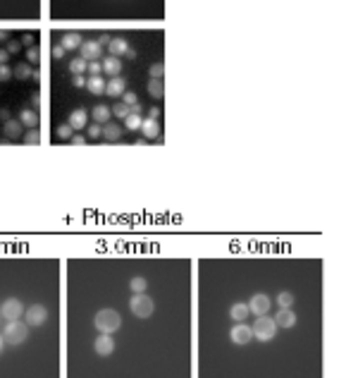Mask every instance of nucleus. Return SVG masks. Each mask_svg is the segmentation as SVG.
<instances>
[{"mask_svg": "<svg viewBox=\"0 0 346 378\" xmlns=\"http://www.w3.org/2000/svg\"><path fill=\"white\" fill-rule=\"evenodd\" d=\"M91 115H93V122L96 125H108L110 122V118H112V113H110V106H105V103H98L96 108L91 110Z\"/></svg>", "mask_w": 346, "mask_h": 378, "instance_id": "16", "label": "nucleus"}, {"mask_svg": "<svg viewBox=\"0 0 346 378\" xmlns=\"http://www.w3.org/2000/svg\"><path fill=\"white\" fill-rule=\"evenodd\" d=\"M93 325H96V330H100V333H115L119 325H122V318H119V313L115 311V309H100V311L96 313V318H93Z\"/></svg>", "mask_w": 346, "mask_h": 378, "instance_id": "2", "label": "nucleus"}, {"mask_svg": "<svg viewBox=\"0 0 346 378\" xmlns=\"http://www.w3.org/2000/svg\"><path fill=\"white\" fill-rule=\"evenodd\" d=\"M249 304H244V302H237L234 304V306H232V309H229V316H232V318H234V321H246V318H249Z\"/></svg>", "mask_w": 346, "mask_h": 378, "instance_id": "22", "label": "nucleus"}, {"mask_svg": "<svg viewBox=\"0 0 346 378\" xmlns=\"http://www.w3.org/2000/svg\"><path fill=\"white\" fill-rule=\"evenodd\" d=\"M277 304H280V309H292L294 294L292 292H280V294H277Z\"/></svg>", "mask_w": 346, "mask_h": 378, "instance_id": "31", "label": "nucleus"}, {"mask_svg": "<svg viewBox=\"0 0 346 378\" xmlns=\"http://www.w3.org/2000/svg\"><path fill=\"white\" fill-rule=\"evenodd\" d=\"M122 134H124V130L119 127L117 122H108V125H103V139L110 141V144L119 141L122 139Z\"/></svg>", "mask_w": 346, "mask_h": 378, "instance_id": "17", "label": "nucleus"}, {"mask_svg": "<svg viewBox=\"0 0 346 378\" xmlns=\"http://www.w3.org/2000/svg\"><path fill=\"white\" fill-rule=\"evenodd\" d=\"M72 84H74V87H86V77H84V75H74V77H72Z\"/></svg>", "mask_w": 346, "mask_h": 378, "instance_id": "43", "label": "nucleus"}, {"mask_svg": "<svg viewBox=\"0 0 346 378\" xmlns=\"http://www.w3.org/2000/svg\"><path fill=\"white\" fill-rule=\"evenodd\" d=\"M67 125L72 127L74 132L79 130H86V125H88V113L84 108H76L69 113V120H67Z\"/></svg>", "mask_w": 346, "mask_h": 378, "instance_id": "11", "label": "nucleus"}, {"mask_svg": "<svg viewBox=\"0 0 346 378\" xmlns=\"http://www.w3.org/2000/svg\"><path fill=\"white\" fill-rule=\"evenodd\" d=\"M24 144H29V146H36L38 141H41V134H38V130H29L26 134H24Z\"/></svg>", "mask_w": 346, "mask_h": 378, "instance_id": "32", "label": "nucleus"}, {"mask_svg": "<svg viewBox=\"0 0 346 378\" xmlns=\"http://www.w3.org/2000/svg\"><path fill=\"white\" fill-rule=\"evenodd\" d=\"M270 306H272V302L268 294H253L249 302V311L256 313V316H263V313L270 311Z\"/></svg>", "mask_w": 346, "mask_h": 378, "instance_id": "8", "label": "nucleus"}, {"mask_svg": "<svg viewBox=\"0 0 346 378\" xmlns=\"http://www.w3.org/2000/svg\"><path fill=\"white\" fill-rule=\"evenodd\" d=\"M19 122H22L24 127H29V130H36L38 127V113L33 108H26L19 113Z\"/></svg>", "mask_w": 346, "mask_h": 378, "instance_id": "20", "label": "nucleus"}, {"mask_svg": "<svg viewBox=\"0 0 346 378\" xmlns=\"http://www.w3.org/2000/svg\"><path fill=\"white\" fill-rule=\"evenodd\" d=\"M50 55H53L55 60H60V58L65 55V48H62V46H53V48H50Z\"/></svg>", "mask_w": 346, "mask_h": 378, "instance_id": "41", "label": "nucleus"}, {"mask_svg": "<svg viewBox=\"0 0 346 378\" xmlns=\"http://www.w3.org/2000/svg\"><path fill=\"white\" fill-rule=\"evenodd\" d=\"M26 63L29 65H38V48H26Z\"/></svg>", "mask_w": 346, "mask_h": 378, "instance_id": "34", "label": "nucleus"}, {"mask_svg": "<svg viewBox=\"0 0 346 378\" xmlns=\"http://www.w3.org/2000/svg\"><path fill=\"white\" fill-rule=\"evenodd\" d=\"M10 36L12 34L7 32V29H0V44H7V41H10Z\"/></svg>", "mask_w": 346, "mask_h": 378, "instance_id": "45", "label": "nucleus"}, {"mask_svg": "<svg viewBox=\"0 0 346 378\" xmlns=\"http://www.w3.org/2000/svg\"><path fill=\"white\" fill-rule=\"evenodd\" d=\"M12 77H17V79H29V77H33V70L29 63H19V65L12 70Z\"/></svg>", "mask_w": 346, "mask_h": 378, "instance_id": "25", "label": "nucleus"}, {"mask_svg": "<svg viewBox=\"0 0 346 378\" xmlns=\"http://www.w3.org/2000/svg\"><path fill=\"white\" fill-rule=\"evenodd\" d=\"M38 103H41V98H38V96H36V94H33V96H31V106H38Z\"/></svg>", "mask_w": 346, "mask_h": 378, "instance_id": "50", "label": "nucleus"}, {"mask_svg": "<svg viewBox=\"0 0 346 378\" xmlns=\"http://www.w3.org/2000/svg\"><path fill=\"white\" fill-rule=\"evenodd\" d=\"M69 72H72V75H86L88 63L86 60H81V58H74V60L69 63Z\"/></svg>", "mask_w": 346, "mask_h": 378, "instance_id": "27", "label": "nucleus"}, {"mask_svg": "<svg viewBox=\"0 0 346 378\" xmlns=\"http://www.w3.org/2000/svg\"><path fill=\"white\" fill-rule=\"evenodd\" d=\"M26 335H29V325H26V321H19V318L10 321V323L5 325V330H2L5 345H12V347L22 345L24 340H26Z\"/></svg>", "mask_w": 346, "mask_h": 378, "instance_id": "1", "label": "nucleus"}, {"mask_svg": "<svg viewBox=\"0 0 346 378\" xmlns=\"http://www.w3.org/2000/svg\"><path fill=\"white\" fill-rule=\"evenodd\" d=\"M162 75H165V63H155L151 67V79H162Z\"/></svg>", "mask_w": 346, "mask_h": 378, "instance_id": "33", "label": "nucleus"}, {"mask_svg": "<svg viewBox=\"0 0 346 378\" xmlns=\"http://www.w3.org/2000/svg\"><path fill=\"white\" fill-rule=\"evenodd\" d=\"M129 287H131V294H141V292H146V290H148V282H146V278H141V275H136V278H131Z\"/></svg>", "mask_w": 346, "mask_h": 378, "instance_id": "28", "label": "nucleus"}, {"mask_svg": "<svg viewBox=\"0 0 346 378\" xmlns=\"http://www.w3.org/2000/svg\"><path fill=\"white\" fill-rule=\"evenodd\" d=\"M93 349H96V354L108 356L115 352V340L110 337V333H100L96 337V342H93Z\"/></svg>", "mask_w": 346, "mask_h": 378, "instance_id": "10", "label": "nucleus"}, {"mask_svg": "<svg viewBox=\"0 0 346 378\" xmlns=\"http://www.w3.org/2000/svg\"><path fill=\"white\" fill-rule=\"evenodd\" d=\"M141 122H143V118H141L139 113H129L127 118H124V127L129 132H139L141 130Z\"/></svg>", "mask_w": 346, "mask_h": 378, "instance_id": "24", "label": "nucleus"}, {"mask_svg": "<svg viewBox=\"0 0 346 378\" xmlns=\"http://www.w3.org/2000/svg\"><path fill=\"white\" fill-rule=\"evenodd\" d=\"M129 309H131L134 316L148 318V316H153V311H155V304H153V299L146 294V292H141V294H134V297H131Z\"/></svg>", "mask_w": 346, "mask_h": 378, "instance_id": "3", "label": "nucleus"}, {"mask_svg": "<svg viewBox=\"0 0 346 378\" xmlns=\"http://www.w3.org/2000/svg\"><path fill=\"white\" fill-rule=\"evenodd\" d=\"M98 139H103V127L100 125H86V141H98Z\"/></svg>", "mask_w": 346, "mask_h": 378, "instance_id": "29", "label": "nucleus"}, {"mask_svg": "<svg viewBox=\"0 0 346 378\" xmlns=\"http://www.w3.org/2000/svg\"><path fill=\"white\" fill-rule=\"evenodd\" d=\"M24 321H26V325H43L45 321H48V309H45L43 304H31L29 309H24Z\"/></svg>", "mask_w": 346, "mask_h": 378, "instance_id": "5", "label": "nucleus"}, {"mask_svg": "<svg viewBox=\"0 0 346 378\" xmlns=\"http://www.w3.org/2000/svg\"><path fill=\"white\" fill-rule=\"evenodd\" d=\"M12 77V70L7 65H0V82H7Z\"/></svg>", "mask_w": 346, "mask_h": 378, "instance_id": "39", "label": "nucleus"}, {"mask_svg": "<svg viewBox=\"0 0 346 378\" xmlns=\"http://www.w3.org/2000/svg\"><path fill=\"white\" fill-rule=\"evenodd\" d=\"M72 127H69V125H62V127H57V137H60V139H65V141H69L72 139Z\"/></svg>", "mask_w": 346, "mask_h": 378, "instance_id": "35", "label": "nucleus"}, {"mask_svg": "<svg viewBox=\"0 0 346 378\" xmlns=\"http://www.w3.org/2000/svg\"><path fill=\"white\" fill-rule=\"evenodd\" d=\"M19 46H24V48H33V34H24Z\"/></svg>", "mask_w": 346, "mask_h": 378, "instance_id": "38", "label": "nucleus"}, {"mask_svg": "<svg viewBox=\"0 0 346 378\" xmlns=\"http://www.w3.org/2000/svg\"><path fill=\"white\" fill-rule=\"evenodd\" d=\"M110 41H112V36H110V34H100V39H98L96 44L103 48V46H110Z\"/></svg>", "mask_w": 346, "mask_h": 378, "instance_id": "44", "label": "nucleus"}, {"mask_svg": "<svg viewBox=\"0 0 346 378\" xmlns=\"http://www.w3.org/2000/svg\"><path fill=\"white\" fill-rule=\"evenodd\" d=\"M2 132H5V137H7L10 141H17L19 139V134H22V122H19V120H7L5 127H2Z\"/></svg>", "mask_w": 346, "mask_h": 378, "instance_id": "19", "label": "nucleus"}, {"mask_svg": "<svg viewBox=\"0 0 346 378\" xmlns=\"http://www.w3.org/2000/svg\"><path fill=\"white\" fill-rule=\"evenodd\" d=\"M81 44H84V39H81V34L76 32H67L65 36H62V48L65 51H76V48H81Z\"/></svg>", "mask_w": 346, "mask_h": 378, "instance_id": "18", "label": "nucleus"}, {"mask_svg": "<svg viewBox=\"0 0 346 378\" xmlns=\"http://www.w3.org/2000/svg\"><path fill=\"white\" fill-rule=\"evenodd\" d=\"M105 79L103 77H86V89L91 91V94H96V96H103L105 94Z\"/></svg>", "mask_w": 346, "mask_h": 378, "instance_id": "21", "label": "nucleus"}, {"mask_svg": "<svg viewBox=\"0 0 346 378\" xmlns=\"http://www.w3.org/2000/svg\"><path fill=\"white\" fill-rule=\"evenodd\" d=\"M124 58H129V60H134V58H136V51H131V48H129V51H127V55H124Z\"/></svg>", "mask_w": 346, "mask_h": 378, "instance_id": "49", "label": "nucleus"}, {"mask_svg": "<svg viewBox=\"0 0 346 378\" xmlns=\"http://www.w3.org/2000/svg\"><path fill=\"white\" fill-rule=\"evenodd\" d=\"M272 321L277 323V328H294L296 325V313L292 309H280V311L275 313Z\"/></svg>", "mask_w": 346, "mask_h": 378, "instance_id": "14", "label": "nucleus"}, {"mask_svg": "<svg viewBox=\"0 0 346 378\" xmlns=\"http://www.w3.org/2000/svg\"><path fill=\"white\" fill-rule=\"evenodd\" d=\"M0 313H2V318H5V321L22 318V316H24V304L19 302L17 297H10V299H5V302H2V306H0Z\"/></svg>", "mask_w": 346, "mask_h": 378, "instance_id": "6", "label": "nucleus"}, {"mask_svg": "<svg viewBox=\"0 0 346 378\" xmlns=\"http://www.w3.org/2000/svg\"><path fill=\"white\" fill-rule=\"evenodd\" d=\"M7 60H10V53L0 48V65H7Z\"/></svg>", "mask_w": 346, "mask_h": 378, "instance_id": "46", "label": "nucleus"}, {"mask_svg": "<svg viewBox=\"0 0 346 378\" xmlns=\"http://www.w3.org/2000/svg\"><path fill=\"white\" fill-rule=\"evenodd\" d=\"M100 72H103V65L100 63H88V77H100Z\"/></svg>", "mask_w": 346, "mask_h": 378, "instance_id": "37", "label": "nucleus"}, {"mask_svg": "<svg viewBox=\"0 0 346 378\" xmlns=\"http://www.w3.org/2000/svg\"><path fill=\"white\" fill-rule=\"evenodd\" d=\"M251 340H253V328H249L244 321H239V323L232 328V342H237V345H249Z\"/></svg>", "mask_w": 346, "mask_h": 378, "instance_id": "7", "label": "nucleus"}, {"mask_svg": "<svg viewBox=\"0 0 346 378\" xmlns=\"http://www.w3.org/2000/svg\"><path fill=\"white\" fill-rule=\"evenodd\" d=\"M148 94H151L153 98L165 96V84H162V79H151V82H148Z\"/></svg>", "mask_w": 346, "mask_h": 378, "instance_id": "26", "label": "nucleus"}, {"mask_svg": "<svg viewBox=\"0 0 346 378\" xmlns=\"http://www.w3.org/2000/svg\"><path fill=\"white\" fill-rule=\"evenodd\" d=\"M127 51H129V44L124 41V39H112L110 41V55H115V58H119V55H127Z\"/></svg>", "mask_w": 346, "mask_h": 378, "instance_id": "23", "label": "nucleus"}, {"mask_svg": "<svg viewBox=\"0 0 346 378\" xmlns=\"http://www.w3.org/2000/svg\"><path fill=\"white\" fill-rule=\"evenodd\" d=\"M0 318H2V313H0Z\"/></svg>", "mask_w": 346, "mask_h": 378, "instance_id": "52", "label": "nucleus"}, {"mask_svg": "<svg viewBox=\"0 0 346 378\" xmlns=\"http://www.w3.org/2000/svg\"><path fill=\"white\" fill-rule=\"evenodd\" d=\"M124 91H127V82H124L122 77H112V79H108V84H105V94H103V96L117 98V96H122Z\"/></svg>", "mask_w": 346, "mask_h": 378, "instance_id": "12", "label": "nucleus"}, {"mask_svg": "<svg viewBox=\"0 0 346 378\" xmlns=\"http://www.w3.org/2000/svg\"><path fill=\"white\" fill-rule=\"evenodd\" d=\"M110 113H112V115H115L117 120H124L127 115H129V106H124V103L119 101V103H115V106L110 108Z\"/></svg>", "mask_w": 346, "mask_h": 378, "instance_id": "30", "label": "nucleus"}, {"mask_svg": "<svg viewBox=\"0 0 346 378\" xmlns=\"http://www.w3.org/2000/svg\"><path fill=\"white\" fill-rule=\"evenodd\" d=\"M2 349H5V337L0 335V354H2Z\"/></svg>", "mask_w": 346, "mask_h": 378, "instance_id": "51", "label": "nucleus"}, {"mask_svg": "<svg viewBox=\"0 0 346 378\" xmlns=\"http://www.w3.org/2000/svg\"><path fill=\"white\" fill-rule=\"evenodd\" d=\"M10 55H14V53H19V41H7V48H5Z\"/></svg>", "mask_w": 346, "mask_h": 378, "instance_id": "42", "label": "nucleus"}, {"mask_svg": "<svg viewBox=\"0 0 346 378\" xmlns=\"http://www.w3.org/2000/svg\"><path fill=\"white\" fill-rule=\"evenodd\" d=\"M0 120H2V122H7V120H10V110H7V108H0Z\"/></svg>", "mask_w": 346, "mask_h": 378, "instance_id": "47", "label": "nucleus"}, {"mask_svg": "<svg viewBox=\"0 0 346 378\" xmlns=\"http://www.w3.org/2000/svg\"><path fill=\"white\" fill-rule=\"evenodd\" d=\"M69 144H72V146H84V144H86V137H81V134H72Z\"/></svg>", "mask_w": 346, "mask_h": 378, "instance_id": "40", "label": "nucleus"}, {"mask_svg": "<svg viewBox=\"0 0 346 378\" xmlns=\"http://www.w3.org/2000/svg\"><path fill=\"white\" fill-rule=\"evenodd\" d=\"M251 328H253V337H258V340H272L275 333H277V323L272 321L268 313L258 316V318H256V323L251 325Z\"/></svg>", "mask_w": 346, "mask_h": 378, "instance_id": "4", "label": "nucleus"}, {"mask_svg": "<svg viewBox=\"0 0 346 378\" xmlns=\"http://www.w3.org/2000/svg\"><path fill=\"white\" fill-rule=\"evenodd\" d=\"M100 65H103V75L117 77L119 72H122V60H119V58H115V55H105Z\"/></svg>", "mask_w": 346, "mask_h": 378, "instance_id": "15", "label": "nucleus"}, {"mask_svg": "<svg viewBox=\"0 0 346 378\" xmlns=\"http://www.w3.org/2000/svg\"><path fill=\"white\" fill-rule=\"evenodd\" d=\"M122 103H124V106H136V103H139V101H136V94H129V91H124V94H122Z\"/></svg>", "mask_w": 346, "mask_h": 378, "instance_id": "36", "label": "nucleus"}, {"mask_svg": "<svg viewBox=\"0 0 346 378\" xmlns=\"http://www.w3.org/2000/svg\"><path fill=\"white\" fill-rule=\"evenodd\" d=\"M139 132H143V139H146V141L160 139V125H158V120L146 118L143 122H141V130Z\"/></svg>", "mask_w": 346, "mask_h": 378, "instance_id": "13", "label": "nucleus"}, {"mask_svg": "<svg viewBox=\"0 0 346 378\" xmlns=\"http://www.w3.org/2000/svg\"><path fill=\"white\" fill-rule=\"evenodd\" d=\"M100 55H103V48H100L96 41H84L81 48H79V58L86 60V63H96Z\"/></svg>", "mask_w": 346, "mask_h": 378, "instance_id": "9", "label": "nucleus"}, {"mask_svg": "<svg viewBox=\"0 0 346 378\" xmlns=\"http://www.w3.org/2000/svg\"><path fill=\"white\" fill-rule=\"evenodd\" d=\"M160 113H162L160 108H151V110H148V118H151V120H158V115H160Z\"/></svg>", "mask_w": 346, "mask_h": 378, "instance_id": "48", "label": "nucleus"}]
</instances>
